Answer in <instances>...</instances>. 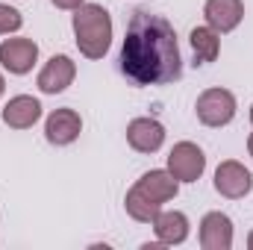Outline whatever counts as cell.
I'll use <instances>...</instances> for the list:
<instances>
[{
  "label": "cell",
  "mask_w": 253,
  "mask_h": 250,
  "mask_svg": "<svg viewBox=\"0 0 253 250\" xmlns=\"http://www.w3.org/2000/svg\"><path fill=\"white\" fill-rule=\"evenodd\" d=\"M121 74L135 85H168L183 77L177 33L168 18L135 9L121 44Z\"/></svg>",
  "instance_id": "6da1fadb"
},
{
  "label": "cell",
  "mask_w": 253,
  "mask_h": 250,
  "mask_svg": "<svg viewBox=\"0 0 253 250\" xmlns=\"http://www.w3.org/2000/svg\"><path fill=\"white\" fill-rule=\"evenodd\" d=\"M74 36L85 59H103L112 44V15L100 3H83L74 9Z\"/></svg>",
  "instance_id": "7a4b0ae2"
},
{
  "label": "cell",
  "mask_w": 253,
  "mask_h": 250,
  "mask_svg": "<svg viewBox=\"0 0 253 250\" xmlns=\"http://www.w3.org/2000/svg\"><path fill=\"white\" fill-rule=\"evenodd\" d=\"M194 112L203 126H227L236 118V94L227 88H206L200 91Z\"/></svg>",
  "instance_id": "3957f363"
},
{
  "label": "cell",
  "mask_w": 253,
  "mask_h": 250,
  "mask_svg": "<svg viewBox=\"0 0 253 250\" xmlns=\"http://www.w3.org/2000/svg\"><path fill=\"white\" fill-rule=\"evenodd\" d=\"M168 171L180 183H197L206 171V156L194 141H180L168 153Z\"/></svg>",
  "instance_id": "277c9868"
},
{
  "label": "cell",
  "mask_w": 253,
  "mask_h": 250,
  "mask_svg": "<svg viewBox=\"0 0 253 250\" xmlns=\"http://www.w3.org/2000/svg\"><path fill=\"white\" fill-rule=\"evenodd\" d=\"M253 188V174L236 159H227L215 168V191L221 197L230 200H242L245 194H251Z\"/></svg>",
  "instance_id": "5b68a950"
},
{
  "label": "cell",
  "mask_w": 253,
  "mask_h": 250,
  "mask_svg": "<svg viewBox=\"0 0 253 250\" xmlns=\"http://www.w3.org/2000/svg\"><path fill=\"white\" fill-rule=\"evenodd\" d=\"M39 62V44L33 39H3L0 42V65L9 74H30L33 65Z\"/></svg>",
  "instance_id": "8992f818"
},
{
  "label": "cell",
  "mask_w": 253,
  "mask_h": 250,
  "mask_svg": "<svg viewBox=\"0 0 253 250\" xmlns=\"http://www.w3.org/2000/svg\"><path fill=\"white\" fill-rule=\"evenodd\" d=\"M74 77H77V62L71 59V56H50L47 65L39 71V91L42 94H62L65 88L74 83Z\"/></svg>",
  "instance_id": "52a82bcc"
},
{
  "label": "cell",
  "mask_w": 253,
  "mask_h": 250,
  "mask_svg": "<svg viewBox=\"0 0 253 250\" xmlns=\"http://www.w3.org/2000/svg\"><path fill=\"white\" fill-rule=\"evenodd\" d=\"M203 18H206V27H212L218 36L233 33L245 18V3L242 0H206Z\"/></svg>",
  "instance_id": "ba28073f"
},
{
  "label": "cell",
  "mask_w": 253,
  "mask_h": 250,
  "mask_svg": "<svg viewBox=\"0 0 253 250\" xmlns=\"http://www.w3.org/2000/svg\"><path fill=\"white\" fill-rule=\"evenodd\" d=\"M126 141L138 153H156L165 144V126L156 118H132L126 124Z\"/></svg>",
  "instance_id": "9c48e42d"
},
{
  "label": "cell",
  "mask_w": 253,
  "mask_h": 250,
  "mask_svg": "<svg viewBox=\"0 0 253 250\" xmlns=\"http://www.w3.org/2000/svg\"><path fill=\"white\" fill-rule=\"evenodd\" d=\"M80 129H83V118L74 112V109H53L44 121V138L56 147H65L71 141L80 138Z\"/></svg>",
  "instance_id": "30bf717a"
},
{
  "label": "cell",
  "mask_w": 253,
  "mask_h": 250,
  "mask_svg": "<svg viewBox=\"0 0 253 250\" xmlns=\"http://www.w3.org/2000/svg\"><path fill=\"white\" fill-rule=\"evenodd\" d=\"M200 248L230 250L233 248V221L224 212H206L200 221Z\"/></svg>",
  "instance_id": "8fae6325"
},
{
  "label": "cell",
  "mask_w": 253,
  "mask_h": 250,
  "mask_svg": "<svg viewBox=\"0 0 253 250\" xmlns=\"http://www.w3.org/2000/svg\"><path fill=\"white\" fill-rule=\"evenodd\" d=\"M42 118V103L30 94H18L6 103L3 109V124L12 126V129H30Z\"/></svg>",
  "instance_id": "7c38bea8"
},
{
  "label": "cell",
  "mask_w": 253,
  "mask_h": 250,
  "mask_svg": "<svg viewBox=\"0 0 253 250\" xmlns=\"http://www.w3.org/2000/svg\"><path fill=\"white\" fill-rule=\"evenodd\" d=\"M153 230H156V239L159 245H183L189 239V218L177 209H168V212H159L156 221H153Z\"/></svg>",
  "instance_id": "4fadbf2b"
},
{
  "label": "cell",
  "mask_w": 253,
  "mask_h": 250,
  "mask_svg": "<svg viewBox=\"0 0 253 250\" xmlns=\"http://www.w3.org/2000/svg\"><path fill=\"white\" fill-rule=\"evenodd\" d=\"M135 186L141 188L150 200H156V203H168V200H174V197H177V191H180V180H174V174H171V171L156 168V171L141 174V180H138Z\"/></svg>",
  "instance_id": "5bb4252c"
},
{
  "label": "cell",
  "mask_w": 253,
  "mask_h": 250,
  "mask_svg": "<svg viewBox=\"0 0 253 250\" xmlns=\"http://www.w3.org/2000/svg\"><path fill=\"white\" fill-rule=\"evenodd\" d=\"M124 209H126V215H129L132 221H138V224H153L156 215L162 212V203L150 200L138 186H132L129 191H126V197H124Z\"/></svg>",
  "instance_id": "9a60e30c"
},
{
  "label": "cell",
  "mask_w": 253,
  "mask_h": 250,
  "mask_svg": "<svg viewBox=\"0 0 253 250\" xmlns=\"http://www.w3.org/2000/svg\"><path fill=\"white\" fill-rule=\"evenodd\" d=\"M189 42H191V50H194L197 62H215L218 53H221V36L212 27H194Z\"/></svg>",
  "instance_id": "2e32d148"
},
{
  "label": "cell",
  "mask_w": 253,
  "mask_h": 250,
  "mask_svg": "<svg viewBox=\"0 0 253 250\" xmlns=\"http://www.w3.org/2000/svg\"><path fill=\"white\" fill-rule=\"evenodd\" d=\"M21 24H24L21 12H18V9H12V6H6V3H0V36L18 33V30H21Z\"/></svg>",
  "instance_id": "e0dca14e"
},
{
  "label": "cell",
  "mask_w": 253,
  "mask_h": 250,
  "mask_svg": "<svg viewBox=\"0 0 253 250\" xmlns=\"http://www.w3.org/2000/svg\"><path fill=\"white\" fill-rule=\"evenodd\" d=\"M50 3H53L56 9H71V12H74V9H80L85 0H50Z\"/></svg>",
  "instance_id": "ac0fdd59"
},
{
  "label": "cell",
  "mask_w": 253,
  "mask_h": 250,
  "mask_svg": "<svg viewBox=\"0 0 253 250\" xmlns=\"http://www.w3.org/2000/svg\"><path fill=\"white\" fill-rule=\"evenodd\" d=\"M3 91H6V80H3V74H0V97H3Z\"/></svg>",
  "instance_id": "d6986e66"
},
{
  "label": "cell",
  "mask_w": 253,
  "mask_h": 250,
  "mask_svg": "<svg viewBox=\"0 0 253 250\" xmlns=\"http://www.w3.org/2000/svg\"><path fill=\"white\" fill-rule=\"evenodd\" d=\"M248 153L253 156V132H251V138H248Z\"/></svg>",
  "instance_id": "ffe728a7"
},
{
  "label": "cell",
  "mask_w": 253,
  "mask_h": 250,
  "mask_svg": "<svg viewBox=\"0 0 253 250\" xmlns=\"http://www.w3.org/2000/svg\"><path fill=\"white\" fill-rule=\"evenodd\" d=\"M248 248L253 250V230H251V236H248Z\"/></svg>",
  "instance_id": "44dd1931"
},
{
  "label": "cell",
  "mask_w": 253,
  "mask_h": 250,
  "mask_svg": "<svg viewBox=\"0 0 253 250\" xmlns=\"http://www.w3.org/2000/svg\"><path fill=\"white\" fill-rule=\"evenodd\" d=\"M251 124H253V106H251Z\"/></svg>",
  "instance_id": "7402d4cb"
}]
</instances>
